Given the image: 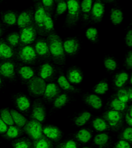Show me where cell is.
Segmentation results:
<instances>
[{"label": "cell", "instance_id": "1", "mask_svg": "<svg viewBox=\"0 0 132 148\" xmlns=\"http://www.w3.org/2000/svg\"><path fill=\"white\" fill-rule=\"evenodd\" d=\"M46 41L52 60L56 65H64L66 63V53L61 38L54 32L48 36Z\"/></svg>", "mask_w": 132, "mask_h": 148}, {"label": "cell", "instance_id": "2", "mask_svg": "<svg viewBox=\"0 0 132 148\" xmlns=\"http://www.w3.org/2000/svg\"><path fill=\"white\" fill-rule=\"evenodd\" d=\"M15 51V59L24 64L34 65L37 61L38 56L34 47L31 45L18 47Z\"/></svg>", "mask_w": 132, "mask_h": 148}, {"label": "cell", "instance_id": "3", "mask_svg": "<svg viewBox=\"0 0 132 148\" xmlns=\"http://www.w3.org/2000/svg\"><path fill=\"white\" fill-rule=\"evenodd\" d=\"M68 15L66 23L68 27H73L78 22L81 15L80 2L78 0H68L66 1Z\"/></svg>", "mask_w": 132, "mask_h": 148}, {"label": "cell", "instance_id": "4", "mask_svg": "<svg viewBox=\"0 0 132 148\" xmlns=\"http://www.w3.org/2000/svg\"><path fill=\"white\" fill-rule=\"evenodd\" d=\"M124 114L120 111L110 109L106 111L103 114V119L106 121L110 129L117 131L120 129L124 123Z\"/></svg>", "mask_w": 132, "mask_h": 148}, {"label": "cell", "instance_id": "5", "mask_svg": "<svg viewBox=\"0 0 132 148\" xmlns=\"http://www.w3.org/2000/svg\"><path fill=\"white\" fill-rule=\"evenodd\" d=\"M43 126L42 123L36 121L35 119H31L26 123L25 126L23 128V132L28 135L31 140H37L44 136L42 132Z\"/></svg>", "mask_w": 132, "mask_h": 148}, {"label": "cell", "instance_id": "6", "mask_svg": "<svg viewBox=\"0 0 132 148\" xmlns=\"http://www.w3.org/2000/svg\"><path fill=\"white\" fill-rule=\"evenodd\" d=\"M46 86V82L39 76H34L27 82L28 92L33 97L42 96L44 95Z\"/></svg>", "mask_w": 132, "mask_h": 148}, {"label": "cell", "instance_id": "7", "mask_svg": "<svg viewBox=\"0 0 132 148\" xmlns=\"http://www.w3.org/2000/svg\"><path fill=\"white\" fill-rule=\"evenodd\" d=\"M20 36V43L19 46H25L30 45L37 40V32L34 24L29 27L21 28L19 32Z\"/></svg>", "mask_w": 132, "mask_h": 148}, {"label": "cell", "instance_id": "8", "mask_svg": "<svg viewBox=\"0 0 132 148\" xmlns=\"http://www.w3.org/2000/svg\"><path fill=\"white\" fill-rule=\"evenodd\" d=\"M46 12L44 11L41 1H38L35 5L34 12V25L37 29V34L44 36V21L45 18Z\"/></svg>", "mask_w": 132, "mask_h": 148}, {"label": "cell", "instance_id": "9", "mask_svg": "<svg viewBox=\"0 0 132 148\" xmlns=\"http://www.w3.org/2000/svg\"><path fill=\"white\" fill-rule=\"evenodd\" d=\"M34 24V11L31 9H28L23 11L17 16V25L20 29Z\"/></svg>", "mask_w": 132, "mask_h": 148}, {"label": "cell", "instance_id": "10", "mask_svg": "<svg viewBox=\"0 0 132 148\" xmlns=\"http://www.w3.org/2000/svg\"><path fill=\"white\" fill-rule=\"evenodd\" d=\"M0 76L13 80L15 78V65L12 61H2L0 62Z\"/></svg>", "mask_w": 132, "mask_h": 148}, {"label": "cell", "instance_id": "11", "mask_svg": "<svg viewBox=\"0 0 132 148\" xmlns=\"http://www.w3.org/2000/svg\"><path fill=\"white\" fill-rule=\"evenodd\" d=\"M105 13V5L100 0L95 1L91 9L90 18L94 23H99L102 21Z\"/></svg>", "mask_w": 132, "mask_h": 148}, {"label": "cell", "instance_id": "12", "mask_svg": "<svg viewBox=\"0 0 132 148\" xmlns=\"http://www.w3.org/2000/svg\"><path fill=\"white\" fill-rule=\"evenodd\" d=\"M34 49L38 57L42 59H47L50 57V53L46 39L43 38H38L35 42Z\"/></svg>", "mask_w": 132, "mask_h": 148}, {"label": "cell", "instance_id": "13", "mask_svg": "<svg viewBox=\"0 0 132 148\" xmlns=\"http://www.w3.org/2000/svg\"><path fill=\"white\" fill-rule=\"evenodd\" d=\"M15 49L11 47L3 39H0V60L11 61L15 59Z\"/></svg>", "mask_w": 132, "mask_h": 148}, {"label": "cell", "instance_id": "14", "mask_svg": "<svg viewBox=\"0 0 132 148\" xmlns=\"http://www.w3.org/2000/svg\"><path fill=\"white\" fill-rule=\"evenodd\" d=\"M46 116V112L44 105L39 100L35 101L32 106L30 118L42 123L45 121Z\"/></svg>", "mask_w": 132, "mask_h": 148}, {"label": "cell", "instance_id": "15", "mask_svg": "<svg viewBox=\"0 0 132 148\" xmlns=\"http://www.w3.org/2000/svg\"><path fill=\"white\" fill-rule=\"evenodd\" d=\"M42 132L44 136L48 138L51 141H54L55 142H59L62 137V132L61 130L56 126H45L43 127Z\"/></svg>", "mask_w": 132, "mask_h": 148}, {"label": "cell", "instance_id": "16", "mask_svg": "<svg viewBox=\"0 0 132 148\" xmlns=\"http://www.w3.org/2000/svg\"><path fill=\"white\" fill-rule=\"evenodd\" d=\"M63 47L65 53L68 56H75L80 48V44L76 38H70L63 42Z\"/></svg>", "mask_w": 132, "mask_h": 148}, {"label": "cell", "instance_id": "17", "mask_svg": "<svg viewBox=\"0 0 132 148\" xmlns=\"http://www.w3.org/2000/svg\"><path fill=\"white\" fill-rule=\"evenodd\" d=\"M60 88L56 84L49 83L46 84L43 97H44V99L48 101H54L60 94Z\"/></svg>", "mask_w": 132, "mask_h": 148}, {"label": "cell", "instance_id": "18", "mask_svg": "<svg viewBox=\"0 0 132 148\" xmlns=\"http://www.w3.org/2000/svg\"><path fill=\"white\" fill-rule=\"evenodd\" d=\"M55 69L50 63H44L40 66L38 69V76L46 81L52 79L54 76Z\"/></svg>", "mask_w": 132, "mask_h": 148}, {"label": "cell", "instance_id": "19", "mask_svg": "<svg viewBox=\"0 0 132 148\" xmlns=\"http://www.w3.org/2000/svg\"><path fill=\"white\" fill-rule=\"evenodd\" d=\"M67 79L71 84H78L83 81V73L77 68L70 69L67 73Z\"/></svg>", "mask_w": 132, "mask_h": 148}, {"label": "cell", "instance_id": "20", "mask_svg": "<svg viewBox=\"0 0 132 148\" xmlns=\"http://www.w3.org/2000/svg\"><path fill=\"white\" fill-rule=\"evenodd\" d=\"M23 134V128H19L16 125H12L8 126L6 132L2 135V136L6 140H13L21 136Z\"/></svg>", "mask_w": 132, "mask_h": 148}, {"label": "cell", "instance_id": "21", "mask_svg": "<svg viewBox=\"0 0 132 148\" xmlns=\"http://www.w3.org/2000/svg\"><path fill=\"white\" fill-rule=\"evenodd\" d=\"M16 107L21 112H26L30 107V101L26 95L19 94L15 99Z\"/></svg>", "mask_w": 132, "mask_h": 148}, {"label": "cell", "instance_id": "22", "mask_svg": "<svg viewBox=\"0 0 132 148\" xmlns=\"http://www.w3.org/2000/svg\"><path fill=\"white\" fill-rule=\"evenodd\" d=\"M17 73L21 79L24 81H29L35 76L34 69L28 65L20 66L17 69Z\"/></svg>", "mask_w": 132, "mask_h": 148}, {"label": "cell", "instance_id": "23", "mask_svg": "<svg viewBox=\"0 0 132 148\" xmlns=\"http://www.w3.org/2000/svg\"><path fill=\"white\" fill-rule=\"evenodd\" d=\"M84 101L86 104L95 109H100L102 107L101 98L95 94H88L84 97Z\"/></svg>", "mask_w": 132, "mask_h": 148}, {"label": "cell", "instance_id": "24", "mask_svg": "<svg viewBox=\"0 0 132 148\" xmlns=\"http://www.w3.org/2000/svg\"><path fill=\"white\" fill-rule=\"evenodd\" d=\"M43 29H44V36H48V35L55 32L54 22L51 14L46 13Z\"/></svg>", "mask_w": 132, "mask_h": 148}, {"label": "cell", "instance_id": "25", "mask_svg": "<svg viewBox=\"0 0 132 148\" xmlns=\"http://www.w3.org/2000/svg\"><path fill=\"white\" fill-rule=\"evenodd\" d=\"M93 4V1L92 0H83L80 3L81 14L83 16L84 21H87L89 18Z\"/></svg>", "mask_w": 132, "mask_h": 148}, {"label": "cell", "instance_id": "26", "mask_svg": "<svg viewBox=\"0 0 132 148\" xmlns=\"http://www.w3.org/2000/svg\"><path fill=\"white\" fill-rule=\"evenodd\" d=\"M10 112L14 124H15L18 127L23 128L28 122L27 119L15 109H11Z\"/></svg>", "mask_w": 132, "mask_h": 148}, {"label": "cell", "instance_id": "27", "mask_svg": "<svg viewBox=\"0 0 132 148\" xmlns=\"http://www.w3.org/2000/svg\"><path fill=\"white\" fill-rule=\"evenodd\" d=\"M2 22L9 26H13L17 24V15L15 11H7L2 13L1 15Z\"/></svg>", "mask_w": 132, "mask_h": 148}, {"label": "cell", "instance_id": "28", "mask_svg": "<svg viewBox=\"0 0 132 148\" xmlns=\"http://www.w3.org/2000/svg\"><path fill=\"white\" fill-rule=\"evenodd\" d=\"M110 21L114 25H119L124 20V15L119 9L112 8L110 11Z\"/></svg>", "mask_w": 132, "mask_h": 148}, {"label": "cell", "instance_id": "29", "mask_svg": "<svg viewBox=\"0 0 132 148\" xmlns=\"http://www.w3.org/2000/svg\"><path fill=\"white\" fill-rule=\"evenodd\" d=\"M11 144L13 148H32V142L25 137L15 139Z\"/></svg>", "mask_w": 132, "mask_h": 148}, {"label": "cell", "instance_id": "30", "mask_svg": "<svg viewBox=\"0 0 132 148\" xmlns=\"http://www.w3.org/2000/svg\"><path fill=\"white\" fill-rule=\"evenodd\" d=\"M32 148H53L52 142L46 136L32 141Z\"/></svg>", "mask_w": 132, "mask_h": 148}, {"label": "cell", "instance_id": "31", "mask_svg": "<svg viewBox=\"0 0 132 148\" xmlns=\"http://www.w3.org/2000/svg\"><path fill=\"white\" fill-rule=\"evenodd\" d=\"M93 127L98 132H103V131L109 130L110 127L108 125L106 121L103 118H96L93 121Z\"/></svg>", "mask_w": 132, "mask_h": 148}, {"label": "cell", "instance_id": "32", "mask_svg": "<svg viewBox=\"0 0 132 148\" xmlns=\"http://www.w3.org/2000/svg\"><path fill=\"white\" fill-rule=\"evenodd\" d=\"M129 79V75L126 72L117 73L114 76V83L117 88H122Z\"/></svg>", "mask_w": 132, "mask_h": 148}, {"label": "cell", "instance_id": "33", "mask_svg": "<svg viewBox=\"0 0 132 148\" xmlns=\"http://www.w3.org/2000/svg\"><path fill=\"white\" fill-rule=\"evenodd\" d=\"M57 83L62 90L68 92H76V88L73 85H71V84L69 82L64 75L59 76L57 79Z\"/></svg>", "mask_w": 132, "mask_h": 148}, {"label": "cell", "instance_id": "34", "mask_svg": "<svg viewBox=\"0 0 132 148\" xmlns=\"http://www.w3.org/2000/svg\"><path fill=\"white\" fill-rule=\"evenodd\" d=\"M109 136L106 133L98 134L94 138V143L100 148H104L106 146L109 142Z\"/></svg>", "mask_w": 132, "mask_h": 148}, {"label": "cell", "instance_id": "35", "mask_svg": "<svg viewBox=\"0 0 132 148\" xmlns=\"http://www.w3.org/2000/svg\"><path fill=\"white\" fill-rule=\"evenodd\" d=\"M6 41L13 48H16L19 46L20 43V36L17 32H11L6 36Z\"/></svg>", "mask_w": 132, "mask_h": 148}, {"label": "cell", "instance_id": "36", "mask_svg": "<svg viewBox=\"0 0 132 148\" xmlns=\"http://www.w3.org/2000/svg\"><path fill=\"white\" fill-rule=\"evenodd\" d=\"M110 106L113 110L120 111L121 112V113L126 112L128 107V103L120 101V100L118 99H117L116 97H114V98L112 100L110 103Z\"/></svg>", "mask_w": 132, "mask_h": 148}, {"label": "cell", "instance_id": "37", "mask_svg": "<svg viewBox=\"0 0 132 148\" xmlns=\"http://www.w3.org/2000/svg\"><path fill=\"white\" fill-rule=\"evenodd\" d=\"M91 138H92V134L91 131L87 129H81L79 130L75 135L77 140L79 141V142L83 143V144L89 142Z\"/></svg>", "mask_w": 132, "mask_h": 148}, {"label": "cell", "instance_id": "38", "mask_svg": "<svg viewBox=\"0 0 132 148\" xmlns=\"http://www.w3.org/2000/svg\"><path fill=\"white\" fill-rule=\"evenodd\" d=\"M91 118V113H89V112L85 111L75 118V119H74V123H75V125L78 126H82L85 125L90 120Z\"/></svg>", "mask_w": 132, "mask_h": 148}, {"label": "cell", "instance_id": "39", "mask_svg": "<svg viewBox=\"0 0 132 148\" xmlns=\"http://www.w3.org/2000/svg\"><path fill=\"white\" fill-rule=\"evenodd\" d=\"M0 116L3 121L8 126L14 125V123L12 119L10 110L9 108L1 109L0 110Z\"/></svg>", "mask_w": 132, "mask_h": 148}, {"label": "cell", "instance_id": "40", "mask_svg": "<svg viewBox=\"0 0 132 148\" xmlns=\"http://www.w3.org/2000/svg\"><path fill=\"white\" fill-rule=\"evenodd\" d=\"M69 101L68 95L66 94H59L54 100V107L56 109H61L64 107Z\"/></svg>", "mask_w": 132, "mask_h": 148}, {"label": "cell", "instance_id": "41", "mask_svg": "<svg viewBox=\"0 0 132 148\" xmlns=\"http://www.w3.org/2000/svg\"><path fill=\"white\" fill-rule=\"evenodd\" d=\"M85 36L93 43H97L98 40V31L96 28H88L85 32Z\"/></svg>", "mask_w": 132, "mask_h": 148}, {"label": "cell", "instance_id": "42", "mask_svg": "<svg viewBox=\"0 0 132 148\" xmlns=\"http://www.w3.org/2000/svg\"><path fill=\"white\" fill-rule=\"evenodd\" d=\"M109 84L105 81H101L98 83L94 88V92L97 94L103 95L109 91Z\"/></svg>", "mask_w": 132, "mask_h": 148}, {"label": "cell", "instance_id": "43", "mask_svg": "<svg viewBox=\"0 0 132 148\" xmlns=\"http://www.w3.org/2000/svg\"><path fill=\"white\" fill-rule=\"evenodd\" d=\"M57 6L56 9V14L55 16H58L64 14L67 11L68 7H67L66 1L64 0H57L56 1Z\"/></svg>", "mask_w": 132, "mask_h": 148}, {"label": "cell", "instance_id": "44", "mask_svg": "<svg viewBox=\"0 0 132 148\" xmlns=\"http://www.w3.org/2000/svg\"><path fill=\"white\" fill-rule=\"evenodd\" d=\"M120 140H123L129 142V144L132 143V128L130 126L127 127L122 131L120 135Z\"/></svg>", "mask_w": 132, "mask_h": 148}, {"label": "cell", "instance_id": "45", "mask_svg": "<svg viewBox=\"0 0 132 148\" xmlns=\"http://www.w3.org/2000/svg\"><path fill=\"white\" fill-rule=\"evenodd\" d=\"M104 65L105 68L109 71H113L117 68V63L112 57H107L104 61Z\"/></svg>", "mask_w": 132, "mask_h": 148}, {"label": "cell", "instance_id": "46", "mask_svg": "<svg viewBox=\"0 0 132 148\" xmlns=\"http://www.w3.org/2000/svg\"><path fill=\"white\" fill-rule=\"evenodd\" d=\"M116 97L117 99H118L120 101L128 103L129 100L128 96V94H127V88H120L117 92Z\"/></svg>", "mask_w": 132, "mask_h": 148}, {"label": "cell", "instance_id": "47", "mask_svg": "<svg viewBox=\"0 0 132 148\" xmlns=\"http://www.w3.org/2000/svg\"><path fill=\"white\" fill-rule=\"evenodd\" d=\"M41 3L46 13H50L52 15L54 9V1H53V0H42Z\"/></svg>", "mask_w": 132, "mask_h": 148}, {"label": "cell", "instance_id": "48", "mask_svg": "<svg viewBox=\"0 0 132 148\" xmlns=\"http://www.w3.org/2000/svg\"><path fill=\"white\" fill-rule=\"evenodd\" d=\"M56 148H77V144L75 141L69 140L57 145Z\"/></svg>", "mask_w": 132, "mask_h": 148}, {"label": "cell", "instance_id": "49", "mask_svg": "<svg viewBox=\"0 0 132 148\" xmlns=\"http://www.w3.org/2000/svg\"><path fill=\"white\" fill-rule=\"evenodd\" d=\"M124 66L128 70H130L132 68V51H129L126 56L124 61Z\"/></svg>", "mask_w": 132, "mask_h": 148}, {"label": "cell", "instance_id": "50", "mask_svg": "<svg viewBox=\"0 0 132 148\" xmlns=\"http://www.w3.org/2000/svg\"><path fill=\"white\" fill-rule=\"evenodd\" d=\"M113 148H131V146L127 141L120 140L116 143Z\"/></svg>", "mask_w": 132, "mask_h": 148}, {"label": "cell", "instance_id": "51", "mask_svg": "<svg viewBox=\"0 0 132 148\" xmlns=\"http://www.w3.org/2000/svg\"><path fill=\"white\" fill-rule=\"evenodd\" d=\"M125 42L126 44L128 47L132 46V30H129L128 33L126 35V38H125Z\"/></svg>", "mask_w": 132, "mask_h": 148}, {"label": "cell", "instance_id": "52", "mask_svg": "<svg viewBox=\"0 0 132 148\" xmlns=\"http://www.w3.org/2000/svg\"><path fill=\"white\" fill-rule=\"evenodd\" d=\"M8 128V126L6 125L2 120L1 116H0V134L3 135L6 132Z\"/></svg>", "mask_w": 132, "mask_h": 148}, {"label": "cell", "instance_id": "53", "mask_svg": "<svg viewBox=\"0 0 132 148\" xmlns=\"http://www.w3.org/2000/svg\"><path fill=\"white\" fill-rule=\"evenodd\" d=\"M124 118H125V122H126L127 125H128L129 126H130V127H131V126H132V117L130 115H129V114L128 111H126V114H125V116H124Z\"/></svg>", "mask_w": 132, "mask_h": 148}, {"label": "cell", "instance_id": "54", "mask_svg": "<svg viewBox=\"0 0 132 148\" xmlns=\"http://www.w3.org/2000/svg\"><path fill=\"white\" fill-rule=\"evenodd\" d=\"M127 94H128L129 101H131L132 100V89L131 87L127 88Z\"/></svg>", "mask_w": 132, "mask_h": 148}, {"label": "cell", "instance_id": "55", "mask_svg": "<svg viewBox=\"0 0 132 148\" xmlns=\"http://www.w3.org/2000/svg\"><path fill=\"white\" fill-rule=\"evenodd\" d=\"M3 27H2V26L1 25V24H0V37L3 35Z\"/></svg>", "mask_w": 132, "mask_h": 148}, {"label": "cell", "instance_id": "56", "mask_svg": "<svg viewBox=\"0 0 132 148\" xmlns=\"http://www.w3.org/2000/svg\"><path fill=\"white\" fill-rule=\"evenodd\" d=\"M2 86V79H1V78L0 77V87H1Z\"/></svg>", "mask_w": 132, "mask_h": 148}, {"label": "cell", "instance_id": "57", "mask_svg": "<svg viewBox=\"0 0 132 148\" xmlns=\"http://www.w3.org/2000/svg\"><path fill=\"white\" fill-rule=\"evenodd\" d=\"M130 84H132V76H130Z\"/></svg>", "mask_w": 132, "mask_h": 148}, {"label": "cell", "instance_id": "58", "mask_svg": "<svg viewBox=\"0 0 132 148\" xmlns=\"http://www.w3.org/2000/svg\"><path fill=\"white\" fill-rule=\"evenodd\" d=\"M83 148H90V147H84Z\"/></svg>", "mask_w": 132, "mask_h": 148}]
</instances>
